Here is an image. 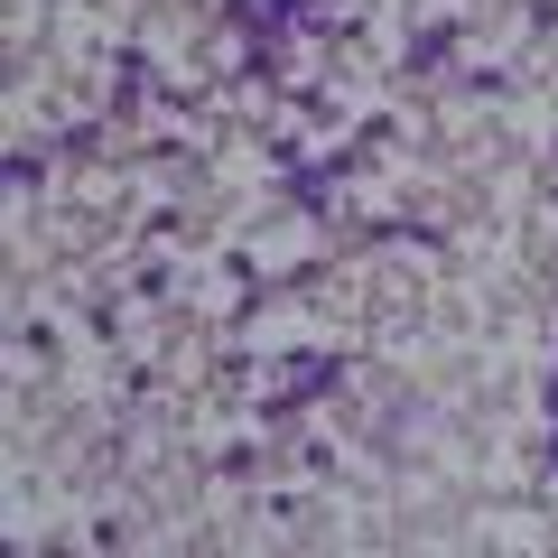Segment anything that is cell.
Segmentation results:
<instances>
[{
	"instance_id": "6da1fadb",
	"label": "cell",
	"mask_w": 558,
	"mask_h": 558,
	"mask_svg": "<svg viewBox=\"0 0 558 558\" xmlns=\"http://www.w3.org/2000/svg\"><path fill=\"white\" fill-rule=\"evenodd\" d=\"M457 38H465L457 20H447V28H428V38L410 47V75H428V65H447V57H457Z\"/></svg>"
}]
</instances>
